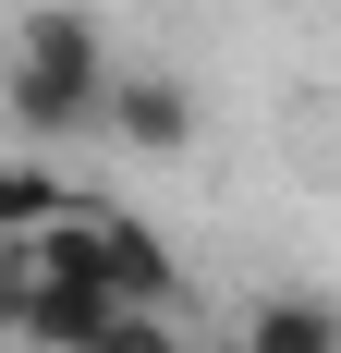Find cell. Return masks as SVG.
Listing matches in <instances>:
<instances>
[{"mask_svg":"<svg viewBox=\"0 0 341 353\" xmlns=\"http://www.w3.org/2000/svg\"><path fill=\"white\" fill-rule=\"evenodd\" d=\"M98 134L146 146V159L195 146V85H183V73H122V85H110V122H98Z\"/></svg>","mask_w":341,"mask_h":353,"instance_id":"3957f363","label":"cell"},{"mask_svg":"<svg viewBox=\"0 0 341 353\" xmlns=\"http://www.w3.org/2000/svg\"><path fill=\"white\" fill-rule=\"evenodd\" d=\"M110 37H98V12H25L12 25V61H0V98H12V122L25 134H86V122H110Z\"/></svg>","mask_w":341,"mask_h":353,"instance_id":"6da1fadb","label":"cell"},{"mask_svg":"<svg viewBox=\"0 0 341 353\" xmlns=\"http://www.w3.org/2000/svg\"><path fill=\"white\" fill-rule=\"evenodd\" d=\"M49 219H61V183H49V171H12V159H0V256H12V244H37Z\"/></svg>","mask_w":341,"mask_h":353,"instance_id":"5b68a950","label":"cell"},{"mask_svg":"<svg viewBox=\"0 0 341 353\" xmlns=\"http://www.w3.org/2000/svg\"><path fill=\"white\" fill-rule=\"evenodd\" d=\"M232 353H341V305L329 292H256Z\"/></svg>","mask_w":341,"mask_h":353,"instance_id":"277c9868","label":"cell"},{"mask_svg":"<svg viewBox=\"0 0 341 353\" xmlns=\"http://www.w3.org/2000/svg\"><path fill=\"white\" fill-rule=\"evenodd\" d=\"M86 353H195V341H183V329H170L159 305H122V317H110V329H98Z\"/></svg>","mask_w":341,"mask_h":353,"instance_id":"8992f818","label":"cell"},{"mask_svg":"<svg viewBox=\"0 0 341 353\" xmlns=\"http://www.w3.org/2000/svg\"><path fill=\"white\" fill-rule=\"evenodd\" d=\"M73 244H86V268H98L122 305H159V317L183 305V268H170V244L146 232L135 208H73Z\"/></svg>","mask_w":341,"mask_h":353,"instance_id":"7a4b0ae2","label":"cell"},{"mask_svg":"<svg viewBox=\"0 0 341 353\" xmlns=\"http://www.w3.org/2000/svg\"><path fill=\"white\" fill-rule=\"evenodd\" d=\"M220 353H232V341H220Z\"/></svg>","mask_w":341,"mask_h":353,"instance_id":"52a82bcc","label":"cell"}]
</instances>
